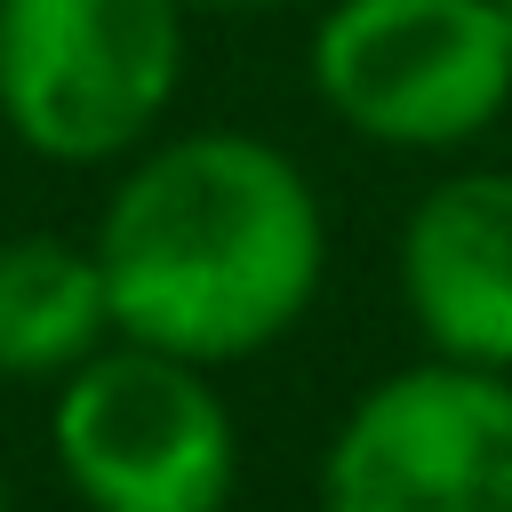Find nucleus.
<instances>
[{"mask_svg":"<svg viewBox=\"0 0 512 512\" xmlns=\"http://www.w3.org/2000/svg\"><path fill=\"white\" fill-rule=\"evenodd\" d=\"M88 248L120 336L232 368L304 320L328 264V216L280 144L192 128L120 176Z\"/></svg>","mask_w":512,"mask_h":512,"instance_id":"nucleus-1","label":"nucleus"},{"mask_svg":"<svg viewBox=\"0 0 512 512\" xmlns=\"http://www.w3.org/2000/svg\"><path fill=\"white\" fill-rule=\"evenodd\" d=\"M184 80V0H0V120L56 168L136 152Z\"/></svg>","mask_w":512,"mask_h":512,"instance_id":"nucleus-2","label":"nucleus"},{"mask_svg":"<svg viewBox=\"0 0 512 512\" xmlns=\"http://www.w3.org/2000/svg\"><path fill=\"white\" fill-rule=\"evenodd\" d=\"M48 448L88 512H224L240 480V432L208 368L136 336L56 384Z\"/></svg>","mask_w":512,"mask_h":512,"instance_id":"nucleus-3","label":"nucleus"},{"mask_svg":"<svg viewBox=\"0 0 512 512\" xmlns=\"http://www.w3.org/2000/svg\"><path fill=\"white\" fill-rule=\"evenodd\" d=\"M320 104L392 152H448L512 104L496 0H336L312 24Z\"/></svg>","mask_w":512,"mask_h":512,"instance_id":"nucleus-4","label":"nucleus"},{"mask_svg":"<svg viewBox=\"0 0 512 512\" xmlns=\"http://www.w3.org/2000/svg\"><path fill=\"white\" fill-rule=\"evenodd\" d=\"M320 512H512V376L424 360L368 384L320 456Z\"/></svg>","mask_w":512,"mask_h":512,"instance_id":"nucleus-5","label":"nucleus"},{"mask_svg":"<svg viewBox=\"0 0 512 512\" xmlns=\"http://www.w3.org/2000/svg\"><path fill=\"white\" fill-rule=\"evenodd\" d=\"M400 304L440 360L512 376V168H464L408 208Z\"/></svg>","mask_w":512,"mask_h":512,"instance_id":"nucleus-6","label":"nucleus"},{"mask_svg":"<svg viewBox=\"0 0 512 512\" xmlns=\"http://www.w3.org/2000/svg\"><path fill=\"white\" fill-rule=\"evenodd\" d=\"M112 336L120 328H112L96 248H80L64 232H8L0 240V376L64 384Z\"/></svg>","mask_w":512,"mask_h":512,"instance_id":"nucleus-7","label":"nucleus"},{"mask_svg":"<svg viewBox=\"0 0 512 512\" xmlns=\"http://www.w3.org/2000/svg\"><path fill=\"white\" fill-rule=\"evenodd\" d=\"M184 8H216V16H272L288 0H184Z\"/></svg>","mask_w":512,"mask_h":512,"instance_id":"nucleus-8","label":"nucleus"},{"mask_svg":"<svg viewBox=\"0 0 512 512\" xmlns=\"http://www.w3.org/2000/svg\"><path fill=\"white\" fill-rule=\"evenodd\" d=\"M496 16H504V32H512V0H496Z\"/></svg>","mask_w":512,"mask_h":512,"instance_id":"nucleus-9","label":"nucleus"},{"mask_svg":"<svg viewBox=\"0 0 512 512\" xmlns=\"http://www.w3.org/2000/svg\"><path fill=\"white\" fill-rule=\"evenodd\" d=\"M0 512H8V488H0Z\"/></svg>","mask_w":512,"mask_h":512,"instance_id":"nucleus-10","label":"nucleus"}]
</instances>
